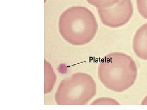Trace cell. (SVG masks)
<instances>
[{
  "mask_svg": "<svg viewBox=\"0 0 147 110\" xmlns=\"http://www.w3.org/2000/svg\"><path fill=\"white\" fill-rule=\"evenodd\" d=\"M93 105H119L114 99L110 98H100L94 101Z\"/></svg>",
  "mask_w": 147,
  "mask_h": 110,
  "instance_id": "9",
  "label": "cell"
},
{
  "mask_svg": "<svg viewBox=\"0 0 147 110\" xmlns=\"http://www.w3.org/2000/svg\"><path fill=\"white\" fill-rule=\"evenodd\" d=\"M96 83L86 73H78L61 82L55 94L58 105H86L96 95Z\"/></svg>",
  "mask_w": 147,
  "mask_h": 110,
  "instance_id": "3",
  "label": "cell"
},
{
  "mask_svg": "<svg viewBox=\"0 0 147 110\" xmlns=\"http://www.w3.org/2000/svg\"><path fill=\"white\" fill-rule=\"evenodd\" d=\"M45 93L51 91L55 81V75L52 69V67L47 62H45Z\"/></svg>",
  "mask_w": 147,
  "mask_h": 110,
  "instance_id": "6",
  "label": "cell"
},
{
  "mask_svg": "<svg viewBox=\"0 0 147 110\" xmlns=\"http://www.w3.org/2000/svg\"><path fill=\"white\" fill-rule=\"evenodd\" d=\"M88 3L96 8H107L114 5L121 0H86Z\"/></svg>",
  "mask_w": 147,
  "mask_h": 110,
  "instance_id": "7",
  "label": "cell"
},
{
  "mask_svg": "<svg viewBox=\"0 0 147 110\" xmlns=\"http://www.w3.org/2000/svg\"><path fill=\"white\" fill-rule=\"evenodd\" d=\"M142 105H147V95L145 97L142 103Z\"/></svg>",
  "mask_w": 147,
  "mask_h": 110,
  "instance_id": "10",
  "label": "cell"
},
{
  "mask_svg": "<svg viewBox=\"0 0 147 110\" xmlns=\"http://www.w3.org/2000/svg\"><path fill=\"white\" fill-rule=\"evenodd\" d=\"M137 76V65L126 54L112 53L101 60L98 76L102 85L112 91L121 92L131 87Z\"/></svg>",
  "mask_w": 147,
  "mask_h": 110,
  "instance_id": "2",
  "label": "cell"
},
{
  "mask_svg": "<svg viewBox=\"0 0 147 110\" xmlns=\"http://www.w3.org/2000/svg\"><path fill=\"white\" fill-rule=\"evenodd\" d=\"M98 28L94 14L88 9L82 6L67 9L59 19L61 35L72 45L82 46L89 43L95 36Z\"/></svg>",
  "mask_w": 147,
  "mask_h": 110,
  "instance_id": "1",
  "label": "cell"
},
{
  "mask_svg": "<svg viewBox=\"0 0 147 110\" xmlns=\"http://www.w3.org/2000/svg\"><path fill=\"white\" fill-rule=\"evenodd\" d=\"M97 9L102 23L111 28H119L127 23L133 13L131 0H121L110 7Z\"/></svg>",
  "mask_w": 147,
  "mask_h": 110,
  "instance_id": "4",
  "label": "cell"
},
{
  "mask_svg": "<svg viewBox=\"0 0 147 110\" xmlns=\"http://www.w3.org/2000/svg\"><path fill=\"white\" fill-rule=\"evenodd\" d=\"M138 11L143 18L147 19V0H137Z\"/></svg>",
  "mask_w": 147,
  "mask_h": 110,
  "instance_id": "8",
  "label": "cell"
},
{
  "mask_svg": "<svg viewBox=\"0 0 147 110\" xmlns=\"http://www.w3.org/2000/svg\"><path fill=\"white\" fill-rule=\"evenodd\" d=\"M132 48L138 58L147 60V23L142 25L135 33Z\"/></svg>",
  "mask_w": 147,
  "mask_h": 110,
  "instance_id": "5",
  "label": "cell"
}]
</instances>
